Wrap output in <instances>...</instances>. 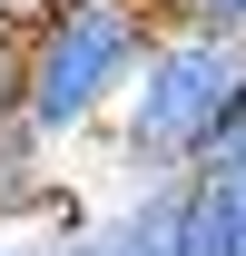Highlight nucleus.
Masks as SVG:
<instances>
[{
	"label": "nucleus",
	"instance_id": "nucleus-1",
	"mask_svg": "<svg viewBox=\"0 0 246 256\" xmlns=\"http://www.w3.org/2000/svg\"><path fill=\"white\" fill-rule=\"evenodd\" d=\"M236 118H246V40L158 30L128 98H118V118H108V138H118L128 188H168V178H197L236 138Z\"/></svg>",
	"mask_w": 246,
	"mask_h": 256
},
{
	"label": "nucleus",
	"instance_id": "nucleus-2",
	"mask_svg": "<svg viewBox=\"0 0 246 256\" xmlns=\"http://www.w3.org/2000/svg\"><path fill=\"white\" fill-rule=\"evenodd\" d=\"M148 40H158L148 0H50V20L20 40V128L50 158L79 148L89 128H108Z\"/></svg>",
	"mask_w": 246,
	"mask_h": 256
},
{
	"label": "nucleus",
	"instance_id": "nucleus-3",
	"mask_svg": "<svg viewBox=\"0 0 246 256\" xmlns=\"http://www.w3.org/2000/svg\"><path fill=\"white\" fill-rule=\"evenodd\" d=\"M197 188H207L216 207L236 217V236H246V118H236V138H226V148H216V158L197 168Z\"/></svg>",
	"mask_w": 246,
	"mask_h": 256
},
{
	"label": "nucleus",
	"instance_id": "nucleus-4",
	"mask_svg": "<svg viewBox=\"0 0 246 256\" xmlns=\"http://www.w3.org/2000/svg\"><path fill=\"white\" fill-rule=\"evenodd\" d=\"M158 30H216V40H246V0H148Z\"/></svg>",
	"mask_w": 246,
	"mask_h": 256
},
{
	"label": "nucleus",
	"instance_id": "nucleus-5",
	"mask_svg": "<svg viewBox=\"0 0 246 256\" xmlns=\"http://www.w3.org/2000/svg\"><path fill=\"white\" fill-rule=\"evenodd\" d=\"M0 256H69V226H0Z\"/></svg>",
	"mask_w": 246,
	"mask_h": 256
},
{
	"label": "nucleus",
	"instance_id": "nucleus-6",
	"mask_svg": "<svg viewBox=\"0 0 246 256\" xmlns=\"http://www.w3.org/2000/svg\"><path fill=\"white\" fill-rule=\"evenodd\" d=\"M40 20H50V0H0V40H10V50H20Z\"/></svg>",
	"mask_w": 246,
	"mask_h": 256
},
{
	"label": "nucleus",
	"instance_id": "nucleus-7",
	"mask_svg": "<svg viewBox=\"0 0 246 256\" xmlns=\"http://www.w3.org/2000/svg\"><path fill=\"white\" fill-rule=\"evenodd\" d=\"M0 128H20V50L0 40Z\"/></svg>",
	"mask_w": 246,
	"mask_h": 256
}]
</instances>
